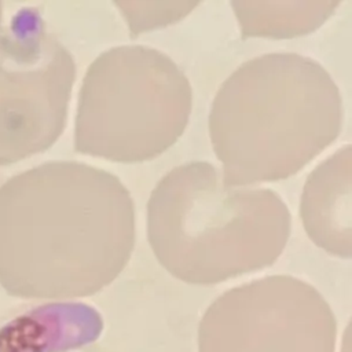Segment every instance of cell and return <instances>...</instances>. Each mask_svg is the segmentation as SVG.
<instances>
[{
	"instance_id": "1",
	"label": "cell",
	"mask_w": 352,
	"mask_h": 352,
	"mask_svg": "<svg viewBox=\"0 0 352 352\" xmlns=\"http://www.w3.org/2000/svg\"><path fill=\"white\" fill-rule=\"evenodd\" d=\"M133 246V199L104 169L48 161L0 187V285L10 296H92L121 274Z\"/></svg>"
},
{
	"instance_id": "2",
	"label": "cell",
	"mask_w": 352,
	"mask_h": 352,
	"mask_svg": "<svg viewBox=\"0 0 352 352\" xmlns=\"http://www.w3.org/2000/svg\"><path fill=\"white\" fill-rule=\"evenodd\" d=\"M342 99L330 73L294 52H271L235 69L209 114L213 151L228 186L293 176L340 135Z\"/></svg>"
},
{
	"instance_id": "3",
	"label": "cell",
	"mask_w": 352,
	"mask_h": 352,
	"mask_svg": "<svg viewBox=\"0 0 352 352\" xmlns=\"http://www.w3.org/2000/svg\"><path fill=\"white\" fill-rule=\"evenodd\" d=\"M292 214L270 188L228 186L209 162L169 170L147 202V238L175 278L214 285L270 267L283 252Z\"/></svg>"
},
{
	"instance_id": "4",
	"label": "cell",
	"mask_w": 352,
	"mask_h": 352,
	"mask_svg": "<svg viewBox=\"0 0 352 352\" xmlns=\"http://www.w3.org/2000/svg\"><path fill=\"white\" fill-rule=\"evenodd\" d=\"M191 85L164 52L118 45L87 69L78 94L74 148L116 162L158 157L183 135Z\"/></svg>"
},
{
	"instance_id": "5",
	"label": "cell",
	"mask_w": 352,
	"mask_h": 352,
	"mask_svg": "<svg viewBox=\"0 0 352 352\" xmlns=\"http://www.w3.org/2000/svg\"><path fill=\"white\" fill-rule=\"evenodd\" d=\"M76 77L69 50L33 7L0 30V165L51 147L62 135Z\"/></svg>"
},
{
	"instance_id": "6",
	"label": "cell",
	"mask_w": 352,
	"mask_h": 352,
	"mask_svg": "<svg viewBox=\"0 0 352 352\" xmlns=\"http://www.w3.org/2000/svg\"><path fill=\"white\" fill-rule=\"evenodd\" d=\"M336 316L323 296L290 275L232 287L205 311L198 352H334Z\"/></svg>"
},
{
	"instance_id": "7",
	"label": "cell",
	"mask_w": 352,
	"mask_h": 352,
	"mask_svg": "<svg viewBox=\"0 0 352 352\" xmlns=\"http://www.w3.org/2000/svg\"><path fill=\"white\" fill-rule=\"evenodd\" d=\"M300 216L309 239L340 258L352 254V148L345 144L305 180Z\"/></svg>"
},
{
	"instance_id": "8",
	"label": "cell",
	"mask_w": 352,
	"mask_h": 352,
	"mask_svg": "<svg viewBox=\"0 0 352 352\" xmlns=\"http://www.w3.org/2000/svg\"><path fill=\"white\" fill-rule=\"evenodd\" d=\"M102 326L99 312L87 304H44L0 330V352H70L95 341Z\"/></svg>"
},
{
	"instance_id": "9",
	"label": "cell",
	"mask_w": 352,
	"mask_h": 352,
	"mask_svg": "<svg viewBox=\"0 0 352 352\" xmlns=\"http://www.w3.org/2000/svg\"><path fill=\"white\" fill-rule=\"evenodd\" d=\"M340 1L297 0L231 3L242 37L289 38L316 30L334 12Z\"/></svg>"
},
{
	"instance_id": "10",
	"label": "cell",
	"mask_w": 352,
	"mask_h": 352,
	"mask_svg": "<svg viewBox=\"0 0 352 352\" xmlns=\"http://www.w3.org/2000/svg\"><path fill=\"white\" fill-rule=\"evenodd\" d=\"M126 19L131 36L173 23L187 15L198 1H114Z\"/></svg>"
},
{
	"instance_id": "11",
	"label": "cell",
	"mask_w": 352,
	"mask_h": 352,
	"mask_svg": "<svg viewBox=\"0 0 352 352\" xmlns=\"http://www.w3.org/2000/svg\"><path fill=\"white\" fill-rule=\"evenodd\" d=\"M0 21H1V1H0Z\"/></svg>"
}]
</instances>
